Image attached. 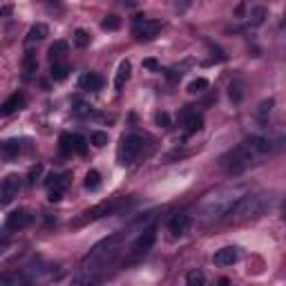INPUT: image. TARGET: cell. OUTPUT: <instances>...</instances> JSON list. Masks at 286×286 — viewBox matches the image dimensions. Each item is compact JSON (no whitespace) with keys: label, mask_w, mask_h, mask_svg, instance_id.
<instances>
[{"label":"cell","mask_w":286,"mask_h":286,"mask_svg":"<svg viewBox=\"0 0 286 286\" xmlns=\"http://www.w3.org/2000/svg\"><path fill=\"white\" fill-rule=\"evenodd\" d=\"M246 192V185H226V188H219V190L210 192V195L204 197V202L199 204V217L204 222H222L226 219L228 210L235 206L239 197Z\"/></svg>","instance_id":"obj_1"},{"label":"cell","mask_w":286,"mask_h":286,"mask_svg":"<svg viewBox=\"0 0 286 286\" xmlns=\"http://www.w3.org/2000/svg\"><path fill=\"white\" fill-rule=\"evenodd\" d=\"M270 195H264V192H244L239 197L235 206L228 210L226 219L224 222H248V219H255V217H262L270 206Z\"/></svg>","instance_id":"obj_2"},{"label":"cell","mask_w":286,"mask_h":286,"mask_svg":"<svg viewBox=\"0 0 286 286\" xmlns=\"http://www.w3.org/2000/svg\"><path fill=\"white\" fill-rule=\"evenodd\" d=\"M257 159H262L260 154H255L253 150L248 148V143L242 141L239 145H235L233 150H228L222 159H219V163H222V168L226 170L230 177H237V175H242V172H246L253 163H257Z\"/></svg>","instance_id":"obj_3"},{"label":"cell","mask_w":286,"mask_h":286,"mask_svg":"<svg viewBox=\"0 0 286 286\" xmlns=\"http://www.w3.org/2000/svg\"><path fill=\"white\" fill-rule=\"evenodd\" d=\"M157 230H159L157 222H152L150 226H143L141 230H139V235L134 237L132 246H130V253H127V262H139V260H143V257H145V255L152 250V246L157 244Z\"/></svg>","instance_id":"obj_4"},{"label":"cell","mask_w":286,"mask_h":286,"mask_svg":"<svg viewBox=\"0 0 286 286\" xmlns=\"http://www.w3.org/2000/svg\"><path fill=\"white\" fill-rule=\"evenodd\" d=\"M143 145H145V137L141 134L132 132V134H125L119 143V150H117V159L121 165H132L134 161L139 159V154L143 152Z\"/></svg>","instance_id":"obj_5"},{"label":"cell","mask_w":286,"mask_h":286,"mask_svg":"<svg viewBox=\"0 0 286 286\" xmlns=\"http://www.w3.org/2000/svg\"><path fill=\"white\" fill-rule=\"evenodd\" d=\"M119 206H121V202H103V204H99V206H94V208L83 210L79 217H74L72 222H69V226L72 228H83V226H87V224L96 222V219H103V217H107V215H112V212H117Z\"/></svg>","instance_id":"obj_6"},{"label":"cell","mask_w":286,"mask_h":286,"mask_svg":"<svg viewBox=\"0 0 286 286\" xmlns=\"http://www.w3.org/2000/svg\"><path fill=\"white\" fill-rule=\"evenodd\" d=\"M34 222V215L27 208H18V210L9 212L5 219V230H9V233H18V230H25L29 224Z\"/></svg>","instance_id":"obj_7"},{"label":"cell","mask_w":286,"mask_h":286,"mask_svg":"<svg viewBox=\"0 0 286 286\" xmlns=\"http://www.w3.org/2000/svg\"><path fill=\"white\" fill-rule=\"evenodd\" d=\"M20 192V177L9 175L0 181V206H9Z\"/></svg>","instance_id":"obj_8"},{"label":"cell","mask_w":286,"mask_h":286,"mask_svg":"<svg viewBox=\"0 0 286 286\" xmlns=\"http://www.w3.org/2000/svg\"><path fill=\"white\" fill-rule=\"evenodd\" d=\"M159 32H161L159 20H145V18H141V20H137L132 25V36L137 41H154Z\"/></svg>","instance_id":"obj_9"},{"label":"cell","mask_w":286,"mask_h":286,"mask_svg":"<svg viewBox=\"0 0 286 286\" xmlns=\"http://www.w3.org/2000/svg\"><path fill=\"white\" fill-rule=\"evenodd\" d=\"M188 228H190V212L179 210V212H175V215L170 217L168 230H170L172 237H184V235L188 233Z\"/></svg>","instance_id":"obj_10"},{"label":"cell","mask_w":286,"mask_h":286,"mask_svg":"<svg viewBox=\"0 0 286 286\" xmlns=\"http://www.w3.org/2000/svg\"><path fill=\"white\" fill-rule=\"evenodd\" d=\"M181 123H184L185 134H195L204 127V117L197 110H192V105H185V110L181 112Z\"/></svg>","instance_id":"obj_11"},{"label":"cell","mask_w":286,"mask_h":286,"mask_svg":"<svg viewBox=\"0 0 286 286\" xmlns=\"http://www.w3.org/2000/svg\"><path fill=\"white\" fill-rule=\"evenodd\" d=\"M27 103L25 94L22 92H14L11 96H7L5 101L0 103V117H11V114H16L18 110H22Z\"/></svg>","instance_id":"obj_12"},{"label":"cell","mask_w":286,"mask_h":286,"mask_svg":"<svg viewBox=\"0 0 286 286\" xmlns=\"http://www.w3.org/2000/svg\"><path fill=\"white\" fill-rule=\"evenodd\" d=\"M237 260H239V248H235V246H224L212 257L215 266H233Z\"/></svg>","instance_id":"obj_13"},{"label":"cell","mask_w":286,"mask_h":286,"mask_svg":"<svg viewBox=\"0 0 286 286\" xmlns=\"http://www.w3.org/2000/svg\"><path fill=\"white\" fill-rule=\"evenodd\" d=\"M103 85H105V79L101 74H94V72L81 76V81H79V87L83 92H99V90H103Z\"/></svg>","instance_id":"obj_14"},{"label":"cell","mask_w":286,"mask_h":286,"mask_svg":"<svg viewBox=\"0 0 286 286\" xmlns=\"http://www.w3.org/2000/svg\"><path fill=\"white\" fill-rule=\"evenodd\" d=\"M246 143H248V148L253 150L255 154H260V157H266V154L270 152V150H273V143L268 141V139H264V137H246L244 139Z\"/></svg>","instance_id":"obj_15"},{"label":"cell","mask_w":286,"mask_h":286,"mask_svg":"<svg viewBox=\"0 0 286 286\" xmlns=\"http://www.w3.org/2000/svg\"><path fill=\"white\" fill-rule=\"evenodd\" d=\"M47 34H49V27L45 25V22H36V25L29 27V32H27L25 42H27V45L41 42V41H45V38H47Z\"/></svg>","instance_id":"obj_16"},{"label":"cell","mask_w":286,"mask_h":286,"mask_svg":"<svg viewBox=\"0 0 286 286\" xmlns=\"http://www.w3.org/2000/svg\"><path fill=\"white\" fill-rule=\"evenodd\" d=\"M266 18H268V9L266 7H253V9L248 11V16H246V27H262L266 22Z\"/></svg>","instance_id":"obj_17"},{"label":"cell","mask_w":286,"mask_h":286,"mask_svg":"<svg viewBox=\"0 0 286 286\" xmlns=\"http://www.w3.org/2000/svg\"><path fill=\"white\" fill-rule=\"evenodd\" d=\"M130 74H132V63L130 61H121L117 69V76H114V90H123V85L130 81Z\"/></svg>","instance_id":"obj_18"},{"label":"cell","mask_w":286,"mask_h":286,"mask_svg":"<svg viewBox=\"0 0 286 286\" xmlns=\"http://www.w3.org/2000/svg\"><path fill=\"white\" fill-rule=\"evenodd\" d=\"M228 96L233 103H242L246 96V83L242 79H233L228 83Z\"/></svg>","instance_id":"obj_19"},{"label":"cell","mask_w":286,"mask_h":286,"mask_svg":"<svg viewBox=\"0 0 286 286\" xmlns=\"http://www.w3.org/2000/svg\"><path fill=\"white\" fill-rule=\"evenodd\" d=\"M47 54H49V61H52V63H61V61L69 54V42L67 41H56L52 47H49Z\"/></svg>","instance_id":"obj_20"},{"label":"cell","mask_w":286,"mask_h":286,"mask_svg":"<svg viewBox=\"0 0 286 286\" xmlns=\"http://www.w3.org/2000/svg\"><path fill=\"white\" fill-rule=\"evenodd\" d=\"M69 179H72V172H63V175H49L47 179H45V185L47 188H61V190H65L69 185Z\"/></svg>","instance_id":"obj_21"},{"label":"cell","mask_w":286,"mask_h":286,"mask_svg":"<svg viewBox=\"0 0 286 286\" xmlns=\"http://www.w3.org/2000/svg\"><path fill=\"white\" fill-rule=\"evenodd\" d=\"M20 148H22V143L18 141V139H11V141H5L2 145H0V150H2V154H5L7 159H14V157H18Z\"/></svg>","instance_id":"obj_22"},{"label":"cell","mask_w":286,"mask_h":286,"mask_svg":"<svg viewBox=\"0 0 286 286\" xmlns=\"http://www.w3.org/2000/svg\"><path fill=\"white\" fill-rule=\"evenodd\" d=\"M99 188H101V172H99V170H90V172L85 175V190L96 192Z\"/></svg>","instance_id":"obj_23"},{"label":"cell","mask_w":286,"mask_h":286,"mask_svg":"<svg viewBox=\"0 0 286 286\" xmlns=\"http://www.w3.org/2000/svg\"><path fill=\"white\" fill-rule=\"evenodd\" d=\"M22 69H25V76H32L38 72V59L34 52H27L25 59H22Z\"/></svg>","instance_id":"obj_24"},{"label":"cell","mask_w":286,"mask_h":286,"mask_svg":"<svg viewBox=\"0 0 286 286\" xmlns=\"http://www.w3.org/2000/svg\"><path fill=\"white\" fill-rule=\"evenodd\" d=\"M273 105H275V99H264V101L260 103V107H257V119H260L262 123H268V117H270V112H273Z\"/></svg>","instance_id":"obj_25"},{"label":"cell","mask_w":286,"mask_h":286,"mask_svg":"<svg viewBox=\"0 0 286 286\" xmlns=\"http://www.w3.org/2000/svg\"><path fill=\"white\" fill-rule=\"evenodd\" d=\"M49 74H52L54 81H65L69 76V65L63 63V61L61 63H52V72Z\"/></svg>","instance_id":"obj_26"},{"label":"cell","mask_w":286,"mask_h":286,"mask_svg":"<svg viewBox=\"0 0 286 286\" xmlns=\"http://www.w3.org/2000/svg\"><path fill=\"white\" fill-rule=\"evenodd\" d=\"M72 152H74V148H72V134L63 132L59 137V154L61 157H69Z\"/></svg>","instance_id":"obj_27"},{"label":"cell","mask_w":286,"mask_h":286,"mask_svg":"<svg viewBox=\"0 0 286 286\" xmlns=\"http://www.w3.org/2000/svg\"><path fill=\"white\" fill-rule=\"evenodd\" d=\"M119 27H121V18H119L117 14H107V16L101 20V29H103V32H117Z\"/></svg>","instance_id":"obj_28"},{"label":"cell","mask_w":286,"mask_h":286,"mask_svg":"<svg viewBox=\"0 0 286 286\" xmlns=\"http://www.w3.org/2000/svg\"><path fill=\"white\" fill-rule=\"evenodd\" d=\"M72 148L79 157H85L87 154V139L81 137V134H72Z\"/></svg>","instance_id":"obj_29"},{"label":"cell","mask_w":286,"mask_h":286,"mask_svg":"<svg viewBox=\"0 0 286 286\" xmlns=\"http://www.w3.org/2000/svg\"><path fill=\"white\" fill-rule=\"evenodd\" d=\"M72 41H74V45L79 49H83V47H87V45H90L92 38H90V34L85 32V29H81V27H79V29L74 32V36H72Z\"/></svg>","instance_id":"obj_30"},{"label":"cell","mask_w":286,"mask_h":286,"mask_svg":"<svg viewBox=\"0 0 286 286\" xmlns=\"http://www.w3.org/2000/svg\"><path fill=\"white\" fill-rule=\"evenodd\" d=\"M208 87H210L208 79H195L190 85H188V92H190V94H204Z\"/></svg>","instance_id":"obj_31"},{"label":"cell","mask_w":286,"mask_h":286,"mask_svg":"<svg viewBox=\"0 0 286 286\" xmlns=\"http://www.w3.org/2000/svg\"><path fill=\"white\" fill-rule=\"evenodd\" d=\"M185 282L190 286H204L206 284V275H204L202 270H190V273L185 275Z\"/></svg>","instance_id":"obj_32"},{"label":"cell","mask_w":286,"mask_h":286,"mask_svg":"<svg viewBox=\"0 0 286 286\" xmlns=\"http://www.w3.org/2000/svg\"><path fill=\"white\" fill-rule=\"evenodd\" d=\"M90 141H92V145H96V148H103V145H107L110 137H107V132H101V130H96V132H92Z\"/></svg>","instance_id":"obj_33"},{"label":"cell","mask_w":286,"mask_h":286,"mask_svg":"<svg viewBox=\"0 0 286 286\" xmlns=\"http://www.w3.org/2000/svg\"><path fill=\"white\" fill-rule=\"evenodd\" d=\"M41 175H42V165H41V163L32 165L29 175H27V184H29V185H36V181L41 179Z\"/></svg>","instance_id":"obj_34"},{"label":"cell","mask_w":286,"mask_h":286,"mask_svg":"<svg viewBox=\"0 0 286 286\" xmlns=\"http://www.w3.org/2000/svg\"><path fill=\"white\" fill-rule=\"evenodd\" d=\"M154 121H157V125L159 127H170V114L168 112H157Z\"/></svg>","instance_id":"obj_35"},{"label":"cell","mask_w":286,"mask_h":286,"mask_svg":"<svg viewBox=\"0 0 286 286\" xmlns=\"http://www.w3.org/2000/svg\"><path fill=\"white\" fill-rule=\"evenodd\" d=\"M47 199H49L52 204H59L61 199H63V190H61V188H49Z\"/></svg>","instance_id":"obj_36"},{"label":"cell","mask_w":286,"mask_h":286,"mask_svg":"<svg viewBox=\"0 0 286 286\" xmlns=\"http://www.w3.org/2000/svg\"><path fill=\"white\" fill-rule=\"evenodd\" d=\"M143 67L150 69V72H159L161 65H159V61L157 59H143Z\"/></svg>","instance_id":"obj_37"},{"label":"cell","mask_w":286,"mask_h":286,"mask_svg":"<svg viewBox=\"0 0 286 286\" xmlns=\"http://www.w3.org/2000/svg\"><path fill=\"white\" fill-rule=\"evenodd\" d=\"M159 72H163L170 81H179L181 79V72H175V69H159Z\"/></svg>","instance_id":"obj_38"},{"label":"cell","mask_w":286,"mask_h":286,"mask_svg":"<svg viewBox=\"0 0 286 286\" xmlns=\"http://www.w3.org/2000/svg\"><path fill=\"white\" fill-rule=\"evenodd\" d=\"M14 14V7L11 5H0V18H7Z\"/></svg>","instance_id":"obj_39"},{"label":"cell","mask_w":286,"mask_h":286,"mask_svg":"<svg viewBox=\"0 0 286 286\" xmlns=\"http://www.w3.org/2000/svg\"><path fill=\"white\" fill-rule=\"evenodd\" d=\"M212 103H217V92H215V94H208L202 105H212Z\"/></svg>","instance_id":"obj_40"},{"label":"cell","mask_w":286,"mask_h":286,"mask_svg":"<svg viewBox=\"0 0 286 286\" xmlns=\"http://www.w3.org/2000/svg\"><path fill=\"white\" fill-rule=\"evenodd\" d=\"M190 5H192V0H181L179 5H177V9H179V11H185L188 7H190Z\"/></svg>","instance_id":"obj_41"},{"label":"cell","mask_w":286,"mask_h":286,"mask_svg":"<svg viewBox=\"0 0 286 286\" xmlns=\"http://www.w3.org/2000/svg\"><path fill=\"white\" fill-rule=\"evenodd\" d=\"M123 7H137V0H123Z\"/></svg>","instance_id":"obj_42"},{"label":"cell","mask_w":286,"mask_h":286,"mask_svg":"<svg viewBox=\"0 0 286 286\" xmlns=\"http://www.w3.org/2000/svg\"><path fill=\"white\" fill-rule=\"evenodd\" d=\"M244 11H246V5H244V2H242V5L237 7V16H244Z\"/></svg>","instance_id":"obj_43"},{"label":"cell","mask_w":286,"mask_h":286,"mask_svg":"<svg viewBox=\"0 0 286 286\" xmlns=\"http://www.w3.org/2000/svg\"><path fill=\"white\" fill-rule=\"evenodd\" d=\"M219 284L226 286V284H230V280H228V277H222V280H219Z\"/></svg>","instance_id":"obj_44"}]
</instances>
